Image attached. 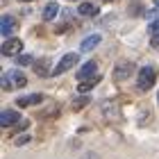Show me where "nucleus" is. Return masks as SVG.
<instances>
[{"label":"nucleus","mask_w":159,"mask_h":159,"mask_svg":"<svg viewBox=\"0 0 159 159\" xmlns=\"http://www.w3.org/2000/svg\"><path fill=\"white\" fill-rule=\"evenodd\" d=\"M155 77H157V73H155V68H152V66H143V68L139 70V80H136L139 89H141V91H148V89H152V84H155Z\"/></svg>","instance_id":"nucleus-2"},{"label":"nucleus","mask_w":159,"mask_h":159,"mask_svg":"<svg viewBox=\"0 0 159 159\" xmlns=\"http://www.w3.org/2000/svg\"><path fill=\"white\" fill-rule=\"evenodd\" d=\"M132 73H134V64L132 61H118L116 68H114V80H116V82H123V80H127Z\"/></svg>","instance_id":"nucleus-4"},{"label":"nucleus","mask_w":159,"mask_h":159,"mask_svg":"<svg viewBox=\"0 0 159 159\" xmlns=\"http://www.w3.org/2000/svg\"><path fill=\"white\" fill-rule=\"evenodd\" d=\"M102 111L107 114V116H111V118H120V114H118V107L114 105V102H109V105H102Z\"/></svg>","instance_id":"nucleus-14"},{"label":"nucleus","mask_w":159,"mask_h":159,"mask_svg":"<svg viewBox=\"0 0 159 159\" xmlns=\"http://www.w3.org/2000/svg\"><path fill=\"white\" fill-rule=\"evenodd\" d=\"M157 98H159V96H157Z\"/></svg>","instance_id":"nucleus-23"},{"label":"nucleus","mask_w":159,"mask_h":159,"mask_svg":"<svg viewBox=\"0 0 159 159\" xmlns=\"http://www.w3.org/2000/svg\"><path fill=\"white\" fill-rule=\"evenodd\" d=\"M105 2H109V0H105Z\"/></svg>","instance_id":"nucleus-22"},{"label":"nucleus","mask_w":159,"mask_h":159,"mask_svg":"<svg viewBox=\"0 0 159 159\" xmlns=\"http://www.w3.org/2000/svg\"><path fill=\"white\" fill-rule=\"evenodd\" d=\"M98 11H100V7L93 5V2H82L80 5V14H82V16H98Z\"/></svg>","instance_id":"nucleus-11"},{"label":"nucleus","mask_w":159,"mask_h":159,"mask_svg":"<svg viewBox=\"0 0 159 159\" xmlns=\"http://www.w3.org/2000/svg\"><path fill=\"white\" fill-rule=\"evenodd\" d=\"M14 27H16V20H14V16H2L0 18V32H2V37H9V34L14 32Z\"/></svg>","instance_id":"nucleus-7"},{"label":"nucleus","mask_w":159,"mask_h":159,"mask_svg":"<svg viewBox=\"0 0 159 159\" xmlns=\"http://www.w3.org/2000/svg\"><path fill=\"white\" fill-rule=\"evenodd\" d=\"M41 100H43V96H41V93H32V96L18 98L16 102H18V107H30V105H39Z\"/></svg>","instance_id":"nucleus-10"},{"label":"nucleus","mask_w":159,"mask_h":159,"mask_svg":"<svg viewBox=\"0 0 159 159\" xmlns=\"http://www.w3.org/2000/svg\"><path fill=\"white\" fill-rule=\"evenodd\" d=\"M27 141H30V136H16L14 143H16V146H23V143H27Z\"/></svg>","instance_id":"nucleus-19"},{"label":"nucleus","mask_w":159,"mask_h":159,"mask_svg":"<svg viewBox=\"0 0 159 159\" xmlns=\"http://www.w3.org/2000/svg\"><path fill=\"white\" fill-rule=\"evenodd\" d=\"M16 64H18V66H30V64H32V55H20V57H16Z\"/></svg>","instance_id":"nucleus-16"},{"label":"nucleus","mask_w":159,"mask_h":159,"mask_svg":"<svg viewBox=\"0 0 159 159\" xmlns=\"http://www.w3.org/2000/svg\"><path fill=\"white\" fill-rule=\"evenodd\" d=\"M89 102V98H80V100H75V105H73V109H82V107Z\"/></svg>","instance_id":"nucleus-18"},{"label":"nucleus","mask_w":159,"mask_h":159,"mask_svg":"<svg viewBox=\"0 0 159 159\" xmlns=\"http://www.w3.org/2000/svg\"><path fill=\"white\" fill-rule=\"evenodd\" d=\"M152 2H155V7H157V9H159V0H152Z\"/></svg>","instance_id":"nucleus-20"},{"label":"nucleus","mask_w":159,"mask_h":159,"mask_svg":"<svg viewBox=\"0 0 159 159\" xmlns=\"http://www.w3.org/2000/svg\"><path fill=\"white\" fill-rule=\"evenodd\" d=\"M77 61H80L77 52H68V55H64L61 59H59V64H57V66L52 68V75H61V73H66V70H70Z\"/></svg>","instance_id":"nucleus-3"},{"label":"nucleus","mask_w":159,"mask_h":159,"mask_svg":"<svg viewBox=\"0 0 159 159\" xmlns=\"http://www.w3.org/2000/svg\"><path fill=\"white\" fill-rule=\"evenodd\" d=\"M96 61H86L82 68L77 70V80H86V77H91V75H96Z\"/></svg>","instance_id":"nucleus-9"},{"label":"nucleus","mask_w":159,"mask_h":159,"mask_svg":"<svg viewBox=\"0 0 159 159\" xmlns=\"http://www.w3.org/2000/svg\"><path fill=\"white\" fill-rule=\"evenodd\" d=\"M0 50H2V55H7V57H14V55L18 57V52L23 50V41L20 39H7Z\"/></svg>","instance_id":"nucleus-5"},{"label":"nucleus","mask_w":159,"mask_h":159,"mask_svg":"<svg viewBox=\"0 0 159 159\" xmlns=\"http://www.w3.org/2000/svg\"><path fill=\"white\" fill-rule=\"evenodd\" d=\"M48 66H50V59H41V61H37V66H34V70H37L39 75H50L52 70H50Z\"/></svg>","instance_id":"nucleus-13"},{"label":"nucleus","mask_w":159,"mask_h":159,"mask_svg":"<svg viewBox=\"0 0 159 159\" xmlns=\"http://www.w3.org/2000/svg\"><path fill=\"white\" fill-rule=\"evenodd\" d=\"M27 84V77L20 73L18 68L14 70H7V73H2V77H0V86H2L5 91H11V89H20V86Z\"/></svg>","instance_id":"nucleus-1"},{"label":"nucleus","mask_w":159,"mask_h":159,"mask_svg":"<svg viewBox=\"0 0 159 159\" xmlns=\"http://www.w3.org/2000/svg\"><path fill=\"white\" fill-rule=\"evenodd\" d=\"M98 80H100V77H93V80H91V82H82V84H80V86H77V91H80V93H86V91H91V89H93V86H96V84H98Z\"/></svg>","instance_id":"nucleus-15"},{"label":"nucleus","mask_w":159,"mask_h":159,"mask_svg":"<svg viewBox=\"0 0 159 159\" xmlns=\"http://www.w3.org/2000/svg\"><path fill=\"white\" fill-rule=\"evenodd\" d=\"M20 2H32V0H20Z\"/></svg>","instance_id":"nucleus-21"},{"label":"nucleus","mask_w":159,"mask_h":159,"mask_svg":"<svg viewBox=\"0 0 159 159\" xmlns=\"http://www.w3.org/2000/svg\"><path fill=\"white\" fill-rule=\"evenodd\" d=\"M148 30H150V34H152V37H155V39L159 37V18H157V20H155V23H152V25H150V27H148Z\"/></svg>","instance_id":"nucleus-17"},{"label":"nucleus","mask_w":159,"mask_h":159,"mask_svg":"<svg viewBox=\"0 0 159 159\" xmlns=\"http://www.w3.org/2000/svg\"><path fill=\"white\" fill-rule=\"evenodd\" d=\"M98 43H100V34H91V37H86L82 43H80V50H82V52H91Z\"/></svg>","instance_id":"nucleus-8"},{"label":"nucleus","mask_w":159,"mask_h":159,"mask_svg":"<svg viewBox=\"0 0 159 159\" xmlns=\"http://www.w3.org/2000/svg\"><path fill=\"white\" fill-rule=\"evenodd\" d=\"M18 120H20V116H18V111H14V109H5L0 114V125H5V127H9Z\"/></svg>","instance_id":"nucleus-6"},{"label":"nucleus","mask_w":159,"mask_h":159,"mask_svg":"<svg viewBox=\"0 0 159 159\" xmlns=\"http://www.w3.org/2000/svg\"><path fill=\"white\" fill-rule=\"evenodd\" d=\"M57 14H59V5L57 2H48L46 9H43V20H52V18H57Z\"/></svg>","instance_id":"nucleus-12"}]
</instances>
